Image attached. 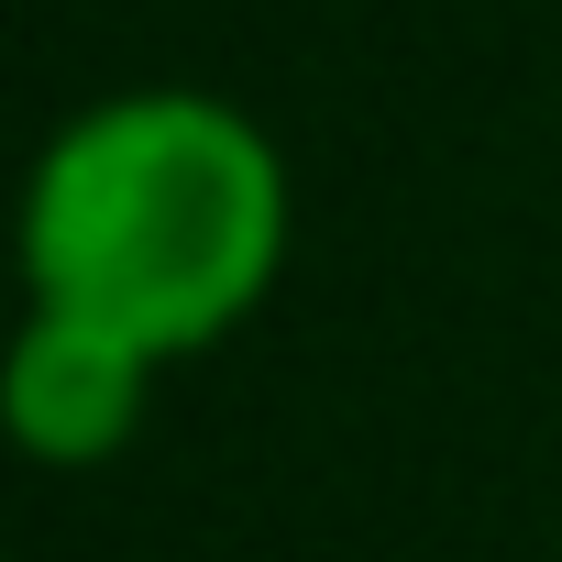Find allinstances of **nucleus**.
I'll use <instances>...</instances> for the list:
<instances>
[{"instance_id": "nucleus-1", "label": "nucleus", "mask_w": 562, "mask_h": 562, "mask_svg": "<svg viewBox=\"0 0 562 562\" xmlns=\"http://www.w3.org/2000/svg\"><path fill=\"white\" fill-rule=\"evenodd\" d=\"M288 232V155L243 100L177 78L111 89L67 111L23 177V310L188 364L276 299Z\"/></svg>"}, {"instance_id": "nucleus-2", "label": "nucleus", "mask_w": 562, "mask_h": 562, "mask_svg": "<svg viewBox=\"0 0 562 562\" xmlns=\"http://www.w3.org/2000/svg\"><path fill=\"white\" fill-rule=\"evenodd\" d=\"M155 386H166L155 353H133V342H111V331H89V321L23 310L12 364H0V419H12L23 463H45V474H100V463L133 452Z\"/></svg>"}]
</instances>
